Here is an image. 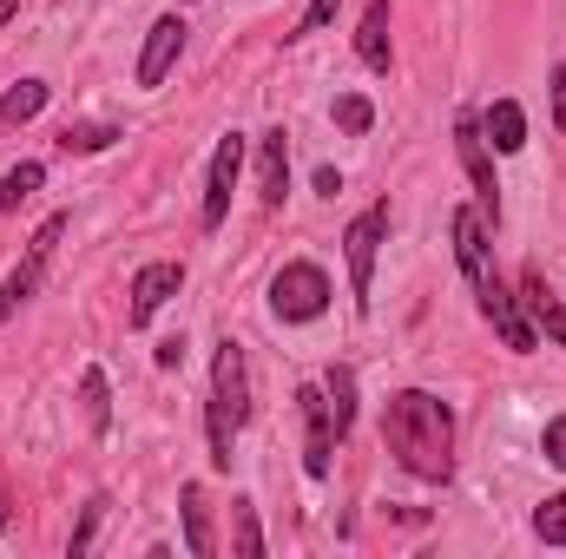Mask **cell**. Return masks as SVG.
I'll list each match as a JSON object with an SVG mask.
<instances>
[{"label":"cell","instance_id":"1","mask_svg":"<svg viewBox=\"0 0 566 559\" xmlns=\"http://www.w3.org/2000/svg\"><path fill=\"white\" fill-rule=\"evenodd\" d=\"M382 447L396 454L402 474L416 481H448L454 474V409L428 389H402L382 409Z\"/></svg>","mask_w":566,"mask_h":559},{"label":"cell","instance_id":"2","mask_svg":"<svg viewBox=\"0 0 566 559\" xmlns=\"http://www.w3.org/2000/svg\"><path fill=\"white\" fill-rule=\"evenodd\" d=\"M251 421V362H244V342H218L211 356V409H205V428H211V467H231V441L238 428Z\"/></svg>","mask_w":566,"mask_h":559},{"label":"cell","instance_id":"3","mask_svg":"<svg viewBox=\"0 0 566 559\" xmlns=\"http://www.w3.org/2000/svg\"><path fill=\"white\" fill-rule=\"evenodd\" d=\"M454 145H461V171H468V184H474L481 218L501 224V178H494V145L481 133V113H454Z\"/></svg>","mask_w":566,"mask_h":559},{"label":"cell","instance_id":"4","mask_svg":"<svg viewBox=\"0 0 566 559\" xmlns=\"http://www.w3.org/2000/svg\"><path fill=\"white\" fill-rule=\"evenodd\" d=\"M271 309H277L283 323H316L323 309H329V277H323V264H283L277 277H271Z\"/></svg>","mask_w":566,"mask_h":559},{"label":"cell","instance_id":"5","mask_svg":"<svg viewBox=\"0 0 566 559\" xmlns=\"http://www.w3.org/2000/svg\"><path fill=\"white\" fill-rule=\"evenodd\" d=\"M389 238V204H369L349 231H343V257H349V296L356 309H369V289H376V251Z\"/></svg>","mask_w":566,"mask_h":559},{"label":"cell","instance_id":"6","mask_svg":"<svg viewBox=\"0 0 566 559\" xmlns=\"http://www.w3.org/2000/svg\"><path fill=\"white\" fill-rule=\"evenodd\" d=\"M66 238V218H46L40 231H33V244H27V257L13 264V277L0 283V323L20 309V303H33V289H40V277H46V264H53V244Z\"/></svg>","mask_w":566,"mask_h":559},{"label":"cell","instance_id":"7","mask_svg":"<svg viewBox=\"0 0 566 559\" xmlns=\"http://www.w3.org/2000/svg\"><path fill=\"white\" fill-rule=\"evenodd\" d=\"M448 231H454V257H461V277L474 283V289H488V283L501 277V271H494V244H488V218H481V204H461V211L448 218Z\"/></svg>","mask_w":566,"mask_h":559},{"label":"cell","instance_id":"8","mask_svg":"<svg viewBox=\"0 0 566 559\" xmlns=\"http://www.w3.org/2000/svg\"><path fill=\"white\" fill-rule=\"evenodd\" d=\"M296 409H303V428H310V441H303V467H310V481H323L329 474V454H336V415H329V395H323V382H303L296 389Z\"/></svg>","mask_w":566,"mask_h":559},{"label":"cell","instance_id":"9","mask_svg":"<svg viewBox=\"0 0 566 559\" xmlns=\"http://www.w3.org/2000/svg\"><path fill=\"white\" fill-rule=\"evenodd\" d=\"M238 171H244V139H238V133H224L218 151H211V178H205V211H198V224H205V231H218V224L231 218Z\"/></svg>","mask_w":566,"mask_h":559},{"label":"cell","instance_id":"10","mask_svg":"<svg viewBox=\"0 0 566 559\" xmlns=\"http://www.w3.org/2000/svg\"><path fill=\"white\" fill-rule=\"evenodd\" d=\"M178 289H185V264H145L139 277H133V303H126V323H133V329H145V323H151V316H158V309H165V303L178 296Z\"/></svg>","mask_w":566,"mask_h":559},{"label":"cell","instance_id":"11","mask_svg":"<svg viewBox=\"0 0 566 559\" xmlns=\"http://www.w3.org/2000/svg\"><path fill=\"white\" fill-rule=\"evenodd\" d=\"M178 53H185V20L158 13L151 33H145V53H139V86H165V73L178 66Z\"/></svg>","mask_w":566,"mask_h":559},{"label":"cell","instance_id":"12","mask_svg":"<svg viewBox=\"0 0 566 559\" xmlns=\"http://www.w3.org/2000/svg\"><path fill=\"white\" fill-rule=\"evenodd\" d=\"M389 0H369L363 7V27H356V60L369 66V73H389L396 66V46H389Z\"/></svg>","mask_w":566,"mask_h":559},{"label":"cell","instance_id":"13","mask_svg":"<svg viewBox=\"0 0 566 559\" xmlns=\"http://www.w3.org/2000/svg\"><path fill=\"white\" fill-rule=\"evenodd\" d=\"M521 303H527L534 329H547V336L566 349V303L547 289V277H541V271H521Z\"/></svg>","mask_w":566,"mask_h":559},{"label":"cell","instance_id":"14","mask_svg":"<svg viewBox=\"0 0 566 559\" xmlns=\"http://www.w3.org/2000/svg\"><path fill=\"white\" fill-rule=\"evenodd\" d=\"M283 191H290V139L277 133H264V145H258V198L264 204H283Z\"/></svg>","mask_w":566,"mask_h":559},{"label":"cell","instance_id":"15","mask_svg":"<svg viewBox=\"0 0 566 559\" xmlns=\"http://www.w3.org/2000/svg\"><path fill=\"white\" fill-rule=\"evenodd\" d=\"M178 514H185V553L191 559L218 553V540H211V507H205V487H198V481L178 494Z\"/></svg>","mask_w":566,"mask_h":559},{"label":"cell","instance_id":"16","mask_svg":"<svg viewBox=\"0 0 566 559\" xmlns=\"http://www.w3.org/2000/svg\"><path fill=\"white\" fill-rule=\"evenodd\" d=\"M46 99H53V86H46V80H20V86H7V93H0V133H13V126L40 119V113H46Z\"/></svg>","mask_w":566,"mask_h":559},{"label":"cell","instance_id":"17","mask_svg":"<svg viewBox=\"0 0 566 559\" xmlns=\"http://www.w3.org/2000/svg\"><path fill=\"white\" fill-rule=\"evenodd\" d=\"M481 133H488L494 151H521V145H527V113H521L514 99H494V106L481 113Z\"/></svg>","mask_w":566,"mask_h":559},{"label":"cell","instance_id":"18","mask_svg":"<svg viewBox=\"0 0 566 559\" xmlns=\"http://www.w3.org/2000/svg\"><path fill=\"white\" fill-rule=\"evenodd\" d=\"M231 553L238 559H264V534H258V507L238 494L231 500Z\"/></svg>","mask_w":566,"mask_h":559},{"label":"cell","instance_id":"19","mask_svg":"<svg viewBox=\"0 0 566 559\" xmlns=\"http://www.w3.org/2000/svg\"><path fill=\"white\" fill-rule=\"evenodd\" d=\"M323 395H329V415H336V434H349V421H356V376L336 362L329 376H323Z\"/></svg>","mask_w":566,"mask_h":559},{"label":"cell","instance_id":"20","mask_svg":"<svg viewBox=\"0 0 566 559\" xmlns=\"http://www.w3.org/2000/svg\"><path fill=\"white\" fill-rule=\"evenodd\" d=\"M40 178H46V165L40 158H27V165H13L7 178H0V211H20L33 191H40Z\"/></svg>","mask_w":566,"mask_h":559},{"label":"cell","instance_id":"21","mask_svg":"<svg viewBox=\"0 0 566 559\" xmlns=\"http://www.w3.org/2000/svg\"><path fill=\"white\" fill-rule=\"evenodd\" d=\"M80 402H86V421H93V428H106V421H113V395H106V376H99V369H86V376H80Z\"/></svg>","mask_w":566,"mask_h":559},{"label":"cell","instance_id":"22","mask_svg":"<svg viewBox=\"0 0 566 559\" xmlns=\"http://www.w3.org/2000/svg\"><path fill=\"white\" fill-rule=\"evenodd\" d=\"M336 126H343L349 139H363V133L376 126V106H369L363 93H343V99H336Z\"/></svg>","mask_w":566,"mask_h":559},{"label":"cell","instance_id":"23","mask_svg":"<svg viewBox=\"0 0 566 559\" xmlns=\"http://www.w3.org/2000/svg\"><path fill=\"white\" fill-rule=\"evenodd\" d=\"M534 534H541L547 547H566V494L541 500V514H534Z\"/></svg>","mask_w":566,"mask_h":559},{"label":"cell","instance_id":"24","mask_svg":"<svg viewBox=\"0 0 566 559\" xmlns=\"http://www.w3.org/2000/svg\"><path fill=\"white\" fill-rule=\"evenodd\" d=\"M113 139H119L113 126H66L60 133V151H106Z\"/></svg>","mask_w":566,"mask_h":559},{"label":"cell","instance_id":"25","mask_svg":"<svg viewBox=\"0 0 566 559\" xmlns=\"http://www.w3.org/2000/svg\"><path fill=\"white\" fill-rule=\"evenodd\" d=\"M336 7H343V0H310V7H303V20H296V33H316V27H329V20H336Z\"/></svg>","mask_w":566,"mask_h":559},{"label":"cell","instance_id":"26","mask_svg":"<svg viewBox=\"0 0 566 559\" xmlns=\"http://www.w3.org/2000/svg\"><path fill=\"white\" fill-rule=\"evenodd\" d=\"M541 447H547V461H554V467H566V415H554V421H547Z\"/></svg>","mask_w":566,"mask_h":559},{"label":"cell","instance_id":"27","mask_svg":"<svg viewBox=\"0 0 566 559\" xmlns=\"http://www.w3.org/2000/svg\"><path fill=\"white\" fill-rule=\"evenodd\" d=\"M99 520H106V500H93V507H86V520H80V534H73V553H86V547H93Z\"/></svg>","mask_w":566,"mask_h":559},{"label":"cell","instance_id":"28","mask_svg":"<svg viewBox=\"0 0 566 559\" xmlns=\"http://www.w3.org/2000/svg\"><path fill=\"white\" fill-rule=\"evenodd\" d=\"M554 126L566 133V66H554Z\"/></svg>","mask_w":566,"mask_h":559},{"label":"cell","instance_id":"29","mask_svg":"<svg viewBox=\"0 0 566 559\" xmlns=\"http://www.w3.org/2000/svg\"><path fill=\"white\" fill-rule=\"evenodd\" d=\"M178 356H185V336H165L158 342V369H178Z\"/></svg>","mask_w":566,"mask_h":559},{"label":"cell","instance_id":"30","mask_svg":"<svg viewBox=\"0 0 566 559\" xmlns=\"http://www.w3.org/2000/svg\"><path fill=\"white\" fill-rule=\"evenodd\" d=\"M7 20H13V0H0V27H7Z\"/></svg>","mask_w":566,"mask_h":559},{"label":"cell","instance_id":"31","mask_svg":"<svg viewBox=\"0 0 566 559\" xmlns=\"http://www.w3.org/2000/svg\"><path fill=\"white\" fill-rule=\"evenodd\" d=\"M0 527H7V500H0Z\"/></svg>","mask_w":566,"mask_h":559}]
</instances>
